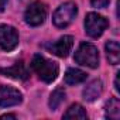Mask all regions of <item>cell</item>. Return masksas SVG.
I'll return each mask as SVG.
<instances>
[{
	"mask_svg": "<svg viewBox=\"0 0 120 120\" xmlns=\"http://www.w3.org/2000/svg\"><path fill=\"white\" fill-rule=\"evenodd\" d=\"M30 65H31L33 71L40 76V79H42L47 83L54 82L58 76V71H59L58 64L44 58L42 55H38V54L34 55Z\"/></svg>",
	"mask_w": 120,
	"mask_h": 120,
	"instance_id": "6da1fadb",
	"label": "cell"
},
{
	"mask_svg": "<svg viewBox=\"0 0 120 120\" xmlns=\"http://www.w3.org/2000/svg\"><path fill=\"white\" fill-rule=\"evenodd\" d=\"M75 61L88 68L99 67V51L90 42H82L75 52Z\"/></svg>",
	"mask_w": 120,
	"mask_h": 120,
	"instance_id": "7a4b0ae2",
	"label": "cell"
},
{
	"mask_svg": "<svg viewBox=\"0 0 120 120\" xmlns=\"http://www.w3.org/2000/svg\"><path fill=\"white\" fill-rule=\"evenodd\" d=\"M76 14H78V7L75 3H72V2L64 3L55 10L54 16H52L54 26L58 28H65L75 20Z\"/></svg>",
	"mask_w": 120,
	"mask_h": 120,
	"instance_id": "3957f363",
	"label": "cell"
},
{
	"mask_svg": "<svg viewBox=\"0 0 120 120\" xmlns=\"http://www.w3.org/2000/svg\"><path fill=\"white\" fill-rule=\"evenodd\" d=\"M109 26V21L98 14V13H89L85 19V30H86V34L92 38H98L103 34V31L107 28Z\"/></svg>",
	"mask_w": 120,
	"mask_h": 120,
	"instance_id": "277c9868",
	"label": "cell"
},
{
	"mask_svg": "<svg viewBox=\"0 0 120 120\" xmlns=\"http://www.w3.org/2000/svg\"><path fill=\"white\" fill-rule=\"evenodd\" d=\"M24 19H26V23L31 27H37V26H41L45 19H47V7L44 3L41 2H34L31 3L26 13H24Z\"/></svg>",
	"mask_w": 120,
	"mask_h": 120,
	"instance_id": "5b68a950",
	"label": "cell"
},
{
	"mask_svg": "<svg viewBox=\"0 0 120 120\" xmlns=\"http://www.w3.org/2000/svg\"><path fill=\"white\" fill-rule=\"evenodd\" d=\"M19 45V33L14 27L2 24L0 26V47L4 51H13Z\"/></svg>",
	"mask_w": 120,
	"mask_h": 120,
	"instance_id": "8992f818",
	"label": "cell"
},
{
	"mask_svg": "<svg viewBox=\"0 0 120 120\" xmlns=\"http://www.w3.org/2000/svg\"><path fill=\"white\" fill-rule=\"evenodd\" d=\"M23 102V95L11 86H0V107H11Z\"/></svg>",
	"mask_w": 120,
	"mask_h": 120,
	"instance_id": "52a82bcc",
	"label": "cell"
},
{
	"mask_svg": "<svg viewBox=\"0 0 120 120\" xmlns=\"http://www.w3.org/2000/svg\"><path fill=\"white\" fill-rule=\"evenodd\" d=\"M72 45H74V37L72 35H64V37L59 38L58 41L51 42V44H45L44 47L49 52L55 54L56 56L65 58V56H68L69 51L72 49Z\"/></svg>",
	"mask_w": 120,
	"mask_h": 120,
	"instance_id": "ba28073f",
	"label": "cell"
},
{
	"mask_svg": "<svg viewBox=\"0 0 120 120\" xmlns=\"http://www.w3.org/2000/svg\"><path fill=\"white\" fill-rule=\"evenodd\" d=\"M0 74H3L4 76L19 79V81H26L28 78V71L26 69L23 62H17V64H14L13 67H9V68H2L0 69Z\"/></svg>",
	"mask_w": 120,
	"mask_h": 120,
	"instance_id": "9c48e42d",
	"label": "cell"
},
{
	"mask_svg": "<svg viewBox=\"0 0 120 120\" xmlns=\"http://www.w3.org/2000/svg\"><path fill=\"white\" fill-rule=\"evenodd\" d=\"M102 92H103V83H102V81L100 79H95V81H92L83 89V99L88 100V102H93L98 98H100Z\"/></svg>",
	"mask_w": 120,
	"mask_h": 120,
	"instance_id": "30bf717a",
	"label": "cell"
},
{
	"mask_svg": "<svg viewBox=\"0 0 120 120\" xmlns=\"http://www.w3.org/2000/svg\"><path fill=\"white\" fill-rule=\"evenodd\" d=\"M88 78L86 72L81 71V69H76V68H69L65 74V83L67 85H78V83H82L85 82Z\"/></svg>",
	"mask_w": 120,
	"mask_h": 120,
	"instance_id": "8fae6325",
	"label": "cell"
},
{
	"mask_svg": "<svg viewBox=\"0 0 120 120\" xmlns=\"http://www.w3.org/2000/svg\"><path fill=\"white\" fill-rule=\"evenodd\" d=\"M107 59L112 65H117L120 61V45L117 41H107L105 45Z\"/></svg>",
	"mask_w": 120,
	"mask_h": 120,
	"instance_id": "7c38bea8",
	"label": "cell"
},
{
	"mask_svg": "<svg viewBox=\"0 0 120 120\" xmlns=\"http://www.w3.org/2000/svg\"><path fill=\"white\" fill-rule=\"evenodd\" d=\"M105 112H106V117L117 120L120 117V102L117 98H112L109 99V102L105 106Z\"/></svg>",
	"mask_w": 120,
	"mask_h": 120,
	"instance_id": "4fadbf2b",
	"label": "cell"
},
{
	"mask_svg": "<svg viewBox=\"0 0 120 120\" xmlns=\"http://www.w3.org/2000/svg\"><path fill=\"white\" fill-rule=\"evenodd\" d=\"M64 100H65V90L62 88H56L49 96V102H48L49 109L51 110H56Z\"/></svg>",
	"mask_w": 120,
	"mask_h": 120,
	"instance_id": "5bb4252c",
	"label": "cell"
},
{
	"mask_svg": "<svg viewBox=\"0 0 120 120\" xmlns=\"http://www.w3.org/2000/svg\"><path fill=\"white\" fill-rule=\"evenodd\" d=\"M86 117H88V114H86L85 109L81 105H78V103L72 105L64 113V119H86Z\"/></svg>",
	"mask_w": 120,
	"mask_h": 120,
	"instance_id": "9a60e30c",
	"label": "cell"
},
{
	"mask_svg": "<svg viewBox=\"0 0 120 120\" xmlns=\"http://www.w3.org/2000/svg\"><path fill=\"white\" fill-rule=\"evenodd\" d=\"M90 4L95 9H105L109 4V0H90Z\"/></svg>",
	"mask_w": 120,
	"mask_h": 120,
	"instance_id": "2e32d148",
	"label": "cell"
},
{
	"mask_svg": "<svg viewBox=\"0 0 120 120\" xmlns=\"http://www.w3.org/2000/svg\"><path fill=\"white\" fill-rule=\"evenodd\" d=\"M6 4H7V0H0V11H3V10H4Z\"/></svg>",
	"mask_w": 120,
	"mask_h": 120,
	"instance_id": "e0dca14e",
	"label": "cell"
},
{
	"mask_svg": "<svg viewBox=\"0 0 120 120\" xmlns=\"http://www.w3.org/2000/svg\"><path fill=\"white\" fill-rule=\"evenodd\" d=\"M114 88H116V90L119 92V74H117V76H116V81H114Z\"/></svg>",
	"mask_w": 120,
	"mask_h": 120,
	"instance_id": "ac0fdd59",
	"label": "cell"
},
{
	"mask_svg": "<svg viewBox=\"0 0 120 120\" xmlns=\"http://www.w3.org/2000/svg\"><path fill=\"white\" fill-rule=\"evenodd\" d=\"M2 119H16V116L14 114H4V116H2Z\"/></svg>",
	"mask_w": 120,
	"mask_h": 120,
	"instance_id": "d6986e66",
	"label": "cell"
}]
</instances>
